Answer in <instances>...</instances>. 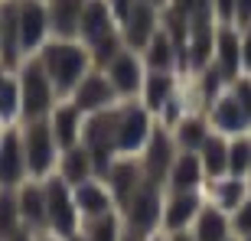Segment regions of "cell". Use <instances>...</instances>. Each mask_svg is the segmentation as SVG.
<instances>
[{
	"label": "cell",
	"mask_w": 251,
	"mask_h": 241,
	"mask_svg": "<svg viewBox=\"0 0 251 241\" xmlns=\"http://www.w3.org/2000/svg\"><path fill=\"white\" fill-rule=\"evenodd\" d=\"M36 56L43 62V69H46L49 82L56 85L59 98H69L72 88L82 82V75L88 69H95L88 46L82 39H69V36H49Z\"/></svg>",
	"instance_id": "cell-1"
},
{
	"label": "cell",
	"mask_w": 251,
	"mask_h": 241,
	"mask_svg": "<svg viewBox=\"0 0 251 241\" xmlns=\"http://www.w3.org/2000/svg\"><path fill=\"white\" fill-rule=\"evenodd\" d=\"M17 82H20V104H23L20 120L49 118V111L59 101V92H56V85L49 82L39 56H23V62L17 65Z\"/></svg>",
	"instance_id": "cell-2"
},
{
	"label": "cell",
	"mask_w": 251,
	"mask_h": 241,
	"mask_svg": "<svg viewBox=\"0 0 251 241\" xmlns=\"http://www.w3.org/2000/svg\"><path fill=\"white\" fill-rule=\"evenodd\" d=\"M20 134H23V153H26V169L29 179H46L56 173L59 163V147L56 134L49 127V118H36V120H23L20 124Z\"/></svg>",
	"instance_id": "cell-3"
},
{
	"label": "cell",
	"mask_w": 251,
	"mask_h": 241,
	"mask_svg": "<svg viewBox=\"0 0 251 241\" xmlns=\"http://www.w3.org/2000/svg\"><path fill=\"white\" fill-rule=\"evenodd\" d=\"M46 186V222H49V235L56 238H69V235L82 232V212L75 205L72 186L65 183L59 173L43 179Z\"/></svg>",
	"instance_id": "cell-4"
},
{
	"label": "cell",
	"mask_w": 251,
	"mask_h": 241,
	"mask_svg": "<svg viewBox=\"0 0 251 241\" xmlns=\"http://www.w3.org/2000/svg\"><path fill=\"white\" fill-rule=\"evenodd\" d=\"M121 218H124L127 232L147 235V238L157 235L160 225H163V193H160V183L144 179V186L121 205Z\"/></svg>",
	"instance_id": "cell-5"
},
{
	"label": "cell",
	"mask_w": 251,
	"mask_h": 241,
	"mask_svg": "<svg viewBox=\"0 0 251 241\" xmlns=\"http://www.w3.org/2000/svg\"><path fill=\"white\" fill-rule=\"evenodd\" d=\"M118 157H140V150L147 147L153 134V111H147L140 98L134 101H118Z\"/></svg>",
	"instance_id": "cell-6"
},
{
	"label": "cell",
	"mask_w": 251,
	"mask_h": 241,
	"mask_svg": "<svg viewBox=\"0 0 251 241\" xmlns=\"http://www.w3.org/2000/svg\"><path fill=\"white\" fill-rule=\"evenodd\" d=\"M13 7H17L20 52H23V56H36L39 49H43V43L52 36L46 0H13Z\"/></svg>",
	"instance_id": "cell-7"
},
{
	"label": "cell",
	"mask_w": 251,
	"mask_h": 241,
	"mask_svg": "<svg viewBox=\"0 0 251 241\" xmlns=\"http://www.w3.org/2000/svg\"><path fill=\"white\" fill-rule=\"evenodd\" d=\"M69 101L78 104L85 114H98V111L114 108V104L121 101V95L114 92V85H111V78H108L104 69H88V72L82 75V82L72 88Z\"/></svg>",
	"instance_id": "cell-8"
},
{
	"label": "cell",
	"mask_w": 251,
	"mask_h": 241,
	"mask_svg": "<svg viewBox=\"0 0 251 241\" xmlns=\"http://www.w3.org/2000/svg\"><path fill=\"white\" fill-rule=\"evenodd\" d=\"M176 153H179V147H176L173 130L163 127V124H153V134H150L147 147L140 150V167H144L147 179L167 183V173H170V167H173Z\"/></svg>",
	"instance_id": "cell-9"
},
{
	"label": "cell",
	"mask_w": 251,
	"mask_h": 241,
	"mask_svg": "<svg viewBox=\"0 0 251 241\" xmlns=\"http://www.w3.org/2000/svg\"><path fill=\"white\" fill-rule=\"evenodd\" d=\"M104 72L111 78L114 92L121 95V101L140 98V88H144V78H147V65H144V56L137 49H121L111 62L104 65Z\"/></svg>",
	"instance_id": "cell-10"
},
{
	"label": "cell",
	"mask_w": 251,
	"mask_h": 241,
	"mask_svg": "<svg viewBox=\"0 0 251 241\" xmlns=\"http://www.w3.org/2000/svg\"><path fill=\"white\" fill-rule=\"evenodd\" d=\"M29 179L26 153H23V134L17 124H7L0 134V189H17Z\"/></svg>",
	"instance_id": "cell-11"
},
{
	"label": "cell",
	"mask_w": 251,
	"mask_h": 241,
	"mask_svg": "<svg viewBox=\"0 0 251 241\" xmlns=\"http://www.w3.org/2000/svg\"><path fill=\"white\" fill-rule=\"evenodd\" d=\"M212 65L219 69V75L225 78V85L235 82L242 69V26L235 23H219L215 29V43H212Z\"/></svg>",
	"instance_id": "cell-12"
},
{
	"label": "cell",
	"mask_w": 251,
	"mask_h": 241,
	"mask_svg": "<svg viewBox=\"0 0 251 241\" xmlns=\"http://www.w3.org/2000/svg\"><path fill=\"white\" fill-rule=\"evenodd\" d=\"M160 26H163V10L153 7L150 0H134L127 20L121 23V36H124V43H127V49H137L140 52Z\"/></svg>",
	"instance_id": "cell-13"
},
{
	"label": "cell",
	"mask_w": 251,
	"mask_h": 241,
	"mask_svg": "<svg viewBox=\"0 0 251 241\" xmlns=\"http://www.w3.org/2000/svg\"><path fill=\"white\" fill-rule=\"evenodd\" d=\"M17 205H20V218H23V232L49 235L46 186H43V179H26L23 186H17Z\"/></svg>",
	"instance_id": "cell-14"
},
{
	"label": "cell",
	"mask_w": 251,
	"mask_h": 241,
	"mask_svg": "<svg viewBox=\"0 0 251 241\" xmlns=\"http://www.w3.org/2000/svg\"><path fill=\"white\" fill-rule=\"evenodd\" d=\"M202 199H199V189H170L163 195V232H183V228H193L196 215L202 209Z\"/></svg>",
	"instance_id": "cell-15"
},
{
	"label": "cell",
	"mask_w": 251,
	"mask_h": 241,
	"mask_svg": "<svg viewBox=\"0 0 251 241\" xmlns=\"http://www.w3.org/2000/svg\"><path fill=\"white\" fill-rule=\"evenodd\" d=\"M101 179L108 183L114 202H118V209H121L130 195L144 186L147 173H144V167H140V157H114V163L108 167V173H104Z\"/></svg>",
	"instance_id": "cell-16"
},
{
	"label": "cell",
	"mask_w": 251,
	"mask_h": 241,
	"mask_svg": "<svg viewBox=\"0 0 251 241\" xmlns=\"http://www.w3.org/2000/svg\"><path fill=\"white\" fill-rule=\"evenodd\" d=\"M114 33H121V26H118V20H114L111 7H108V0H88L82 23H78V39L92 49L95 43H101V39L114 36Z\"/></svg>",
	"instance_id": "cell-17"
},
{
	"label": "cell",
	"mask_w": 251,
	"mask_h": 241,
	"mask_svg": "<svg viewBox=\"0 0 251 241\" xmlns=\"http://www.w3.org/2000/svg\"><path fill=\"white\" fill-rule=\"evenodd\" d=\"M209 120H212V130H219L225 137H238V134L251 130V114L232 98V92H222L209 104Z\"/></svg>",
	"instance_id": "cell-18"
},
{
	"label": "cell",
	"mask_w": 251,
	"mask_h": 241,
	"mask_svg": "<svg viewBox=\"0 0 251 241\" xmlns=\"http://www.w3.org/2000/svg\"><path fill=\"white\" fill-rule=\"evenodd\" d=\"M72 195H75L78 212H82V222H88V218H98V215L114 212V209H118L111 189H108V183H104L101 176H92V179H85V183L72 186Z\"/></svg>",
	"instance_id": "cell-19"
},
{
	"label": "cell",
	"mask_w": 251,
	"mask_h": 241,
	"mask_svg": "<svg viewBox=\"0 0 251 241\" xmlns=\"http://www.w3.org/2000/svg\"><path fill=\"white\" fill-rule=\"evenodd\" d=\"M49 127L56 134L59 147L69 150L75 144H82V127H85V111L78 104H72L69 98H59L56 108L49 111Z\"/></svg>",
	"instance_id": "cell-20"
},
{
	"label": "cell",
	"mask_w": 251,
	"mask_h": 241,
	"mask_svg": "<svg viewBox=\"0 0 251 241\" xmlns=\"http://www.w3.org/2000/svg\"><path fill=\"white\" fill-rule=\"evenodd\" d=\"M205 167H202V157L199 150H179L173 167L167 173V186L170 189H199L205 183Z\"/></svg>",
	"instance_id": "cell-21"
},
{
	"label": "cell",
	"mask_w": 251,
	"mask_h": 241,
	"mask_svg": "<svg viewBox=\"0 0 251 241\" xmlns=\"http://www.w3.org/2000/svg\"><path fill=\"white\" fill-rule=\"evenodd\" d=\"M189 232H193L196 241H228L232 238V218H228L225 209L209 202V205L199 209V215H196V222H193Z\"/></svg>",
	"instance_id": "cell-22"
},
{
	"label": "cell",
	"mask_w": 251,
	"mask_h": 241,
	"mask_svg": "<svg viewBox=\"0 0 251 241\" xmlns=\"http://www.w3.org/2000/svg\"><path fill=\"white\" fill-rule=\"evenodd\" d=\"M85 3H88V0H46L52 36H69V39H78V23H82Z\"/></svg>",
	"instance_id": "cell-23"
},
{
	"label": "cell",
	"mask_w": 251,
	"mask_h": 241,
	"mask_svg": "<svg viewBox=\"0 0 251 241\" xmlns=\"http://www.w3.org/2000/svg\"><path fill=\"white\" fill-rule=\"evenodd\" d=\"M140 56H144V65H147V69L173 72V65H176V59H179V46H176V39L167 33V26H160L157 33L150 36L147 46L140 49Z\"/></svg>",
	"instance_id": "cell-24"
},
{
	"label": "cell",
	"mask_w": 251,
	"mask_h": 241,
	"mask_svg": "<svg viewBox=\"0 0 251 241\" xmlns=\"http://www.w3.org/2000/svg\"><path fill=\"white\" fill-rule=\"evenodd\" d=\"M56 173L69 186H78V183H85V179L98 176V173H95V160H92V153L85 150V144H75V147H69V150L59 153Z\"/></svg>",
	"instance_id": "cell-25"
},
{
	"label": "cell",
	"mask_w": 251,
	"mask_h": 241,
	"mask_svg": "<svg viewBox=\"0 0 251 241\" xmlns=\"http://www.w3.org/2000/svg\"><path fill=\"white\" fill-rule=\"evenodd\" d=\"M173 72H157V69H147V78H144V88H140V104L153 114H163L170 101H173Z\"/></svg>",
	"instance_id": "cell-26"
},
{
	"label": "cell",
	"mask_w": 251,
	"mask_h": 241,
	"mask_svg": "<svg viewBox=\"0 0 251 241\" xmlns=\"http://www.w3.org/2000/svg\"><path fill=\"white\" fill-rule=\"evenodd\" d=\"M248 199V179L245 176H232L225 173L219 179H209V202L225 209V212H235L238 205Z\"/></svg>",
	"instance_id": "cell-27"
},
{
	"label": "cell",
	"mask_w": 251,
	"mask_h": 241,
	"mask_svg": "<svg viewBox=\"0 0 251 241\" xmlns=\"http://www.w3.org/2000/svg\"><path fill=\"white\" fill-rule=\"evenodd\" d=\"M209 134H212L209 114H179L173 124V137H176L179 150H199Z\"/></svg>",
	"instance_id": "cell-28"
},
{
	"label": "cell",
	"mask_w": 251,
	"mask_h": 241,
	"mask_svg": "<svg viewBox=\"0 0 251 241\" xmlns=\"http://www.w3.org/2000/svg\"><path fill=\"white\" fill-rule=\"evenodd\" d=\"M199 157H202V167H205V176L209 179H219L228 173V137L212 130L205 144L199 147Z\"/></svg>",
	"instance_id": "cell-29"
},
{
	"label": "cell",
	"mask_w": 251,
	"mask_h": 241,
	"mask_svg": "<svg viewBox=\"0 0 251 241\" xmlns=\"http://www.w3.org/2000/svg\"><path fill=\"white\" fill-rule=\"evenodd\" d=\"M20 82H17V69H7V75L0 78V124H17L20 120Z\"/></svg>",
	"instance_id": "cell-30"
},
{
	"label": "cell",
	"mask_w": 251,
	"mask_h": 241,
	"mask_svg": "<svg viewBox=\"0 0 251 241\" xmlns=\"http://www.w3.org/2000/svg\"><path fill=\"white\" fill-rule=\"evenodd\" d=\"M82 232H85L88 241H121L124 218L118 215V209H114V212H104V215H98V218L82 222Z\"/></svg>",
	"instance_id": "cell-31"
},
{
	"label": "cell",
	"mask_w": 251,
	"mask_h": 241,
	"mask_svg": "<svg viewBox=\"0 0 251 241\" xmlns=\"http://www.w3.org/2000/svg\"><path fill=\"white\" fill-rule=\"evenodd\" d=\"M20 232H23V218L17 205V189H0V241H10Z\"/></svg>",
	"instance_id": "cell-32"
},
{
	"label": "cell",
	"mask_w": 251,
	"mask_h": 241,
	"mask_svg": "<svg viewBox=\"0 0 251 241\" xmlns=\"http://www.w3.org/2000/svg\"><path fill=\"white\" fill-rule=\"evenodd\" d=\"M228 173L248 179V173H251V134L228 137Z\"/></svg>",
	"instance_id": "cell-33"
},
{
	"label": "cell",
	"mask_w": 251,
	"mask_h": 241,
	"mask_svg": "<svg viewBox=\"0 0 251 241\" xmlns=\"http://www.w3.org/2000/svg\"><path fill=\"white\" fill-rule=\"evenodd\" d=\"M228 218H232V235L248 238V235H251V195L235 209V212H228Z\"/></svg>",
	"instance_id": "cell-34"
},
{
	"label": "cell",
	"mask_w": 251,
	"mask_h": 241,
	"mask_svg": "<svg viewBox=\"0 0 251 241\" xmlns=\"http://www.w3.org/2000/svg\"><path fill=\"white\" fill-rule=\"evenodd\" d=\"M167 10H170V13H176V17L193 20L196 13H205V10H212V7H209V0H170Z\"/></svg>",
	"instance_id": "cell-35"
},
{
	"label": "cell",
	"mask_w": 251,
	"mask_h": 241,
	"mask_svg": "<svg viewBox=\"0 0 251 241\" xmlns=\"http://www.w3.org/2000/svg\"><path fill=\"white\" fill-rule=\"evenodd\" d=\"M219 23H235V0H209Z\"/></svg>",
	"instance_id": "cell-36"
},
{
	"label": "cell",
	"mask_w": 251,
	"mask_h": 241,
	"mask_svg": "<svg viewBox=\"0 0 251 241\" xmlns=\"http://www.w3.org/2000/svg\"><path fill=\"white\" fill-rule=\"evenodd\" d=\"M235 26H251V0H235Z\"/></svg>",
	"instance_id": "cell-37"
},
{
	"label": "cell",
	"mask_w": 251,
	"mask_h": 241,
	"mask_svg": "<svg viewBox=\"0 0 251 241\" xmlns=\"http://www.w3.org/2000/svg\"><path fill=\"white\" fill-rule=\"evenodd\" d=\"M242 69L251 75V26H242Z\"/></svg>",
	"instance_id": "cell-38"
},
{
	"label": "cell",
	"mask_w": 251,
	"mask_h": 241,
	"mask_svg": "<svg viewBox=\"0 0 251 241\" xmlns=\"http://www.w3.org/2000/svg\"><path fill=\"white\" fill-rule=\"evenodd\" d=\"M163 238L167 241H196L189 228H183V232H163Z\"/></svg>",
	"instance_id": "cell-39"
},
{
	"label": "cell",
	"mask_w": 251,
	"mask_h": 241,
	"mask_svg": "<svg viewBox=\"0 0 251 241\" xmlns=\"http://www.w3.org/2000/svg\"><path fill=\"white\" fill-rule=\"evenodd\" d=\"M121 241H150V238H147V235H137V232H127V228H124Z\"/></svg>",
	"instance_id": "cell-40"
},
{
	"label": "cell",
	"mask_w": 251,
	"mask_h": 241,
	"mask_svg": "<svg viewBox=\"0 0 251 241\" xmlns=\"http://www.w3.org/2000/svg\"><path fill=\"white\" fill-rule=\"evenodd\" d=\"M10 241H39V235H29V232H20V235H13Z\"/></svg>",
	"instance_id": "cell-41"
},
{
	"label": "cell",
	"mask_w": 251,
	"mask_h": 241,
	"mask_svg": "<svg viewBox=\"0 0 251 241\" xmlns=\"http://www.w3.org/2000/svg\"><path fill=\"white\" fill-rule=\"evenodd\" d=\"M62 241H88V238H85V232H75V235H69V238H62Z\"/></svg>",
	"instance_id": "cell-42"
},
{
	"label": "cell",
	"mask_w": 251,
	"mask_h": 241,
	"mask_svg": "<svg viewBox=\"0 0 251 241\" xmlns=\"http://www.w3.org/2000/svg\"><path fill=\"white\" fill-rule=\"evenodd\" d=\"M150 3H153V7H160V10H167V3H170V0H150Z\"/></svg>",
	"instance_id": "cell-43"
},
{
	"label": "cell",
	"mask_w": 251,
	"mask_h": 241,
	"mask_svg": "<svg viewBox=\"0 0 251 241\" xmlns=\"http://www.w3.org/2000/svg\"><path fill=\"white\" fill-rule=\"evenodd\" d=\"M39 241H62V238H56V235H39Z\"/></svg>",
	"instance_id": "cell-44"
},
{
	"label": "cell",
	"mask_w": 251,
	"mask_h": 241,
	"mask_svg": "<svg viewBox=\"0 0 251 241\" xmlns=\"http://www.w3.org/2000/svg\"><path fill=\"white\" fill-rule=\"evenodd\" d=\"M0 43H3V7H0Z\"/></svg>",
	"instance_id": "cell-45"
},
{
	"label": "cell",
	"mask_w": 251,
	"mask_h": 241,
	"mask_svg": "<svg viewBox=\"0 0 251 241\" xmlns=\"http://www.w3.org/2000/svg\"><path fill=\"white\" fill-rule=\"evenodd\" d=\"M150 241H167V238H163V235L157 232V235H150Z\"/></svg>",
	"instance_id": "cell-46"
},
{
	"label": "cell",
	"mask_w": 251,
	"mask_h": 241,
	"mask_svg": "<svg viewBox=\"0 0 251 241\" xmlns=\"http://www.w3.org/2000/svg\"><path fill=\"white\" fill-rule=\"evenodd\" d=\"M248 195H251V173H248Z\"/></svg>",
	"instance_id": "cell-47"
},
{
	"label": "cell",
	"mask_w": 251,
	"mask_h": 241,
	"mask_svg": "<svg viewBox=\"0 0 251 241\" xmlns=\"http://www.w3.org/2000/svg\"><path fill=\"white\" fill-rule=\"evenodd\" d=\"M228 241H242V238H238V235H235V238H228Z\"/></svg>",
	"instance_id": "cell-48"
},
{
	"label": "cell",
	"mask_w": 251,
	"mask_h": 241,
	"mask_svg": "<svg viewBox=\"0 0 251 241\" xmlns=\"http://www.w3.org/2000/svg\"><path fill=\"white\" fill-rule=\"evenodd\" d=\"M242 241H251V235H248V238H242Z\"/></svg>",
	"instance_id": "cell-49"
},
{
	"label": "cell",
	"mask_w": 251,
	"mask_h": 241,
	"mask_svg": "<svg viewBox=\"0 0 251 241\" xmlns=\"http://www.w3.org/2000/svg\"><path fill=\"white\" fill-rule=\"evenodd\" d=\"M248 134H251V130H248Z\"/></svg>",
	"instance_id": "cell-50"
}]
</instances>
